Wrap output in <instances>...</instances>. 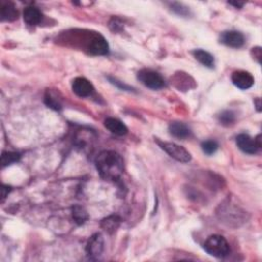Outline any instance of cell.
Wrapping results in <instances>:
<instances>
[{
    "mask_svg": "<svg viewBox=\"0 0 262 262\" xmlns=\"http://www.w3.org/2000/svg\"><path fill=\"white\" fill-rule=\"evenodd\" d=\"M95 166L102 178L109 181L119 180L123 174L122 157L114 151H104L95 159Z\"/></svg>",
    "mask_w": 262,
    "mask_h": 262,
    "instance_id": "cell-1",
    "label": "cell"
},
{
    "mask_svg": "<svg viewBox=\"0 0 262 262\" xmlns=\"http://www.w3.org/2000/svg\"><path fill=\"white\" fill-rule=\"evenodd\" d=\"M85 51L93 56H106L109 54V44L105 37L99 33H82Z\"/></svg>",
    "mask_w": 262,
    "mask_h": 262,
    "instance_id": "cell-2",
    "label": "cell"
},
{
    "mask_svg": "<svg viewBox=\"0 0 262 262\" xmlns=\"http://www.w3.org/2000/svg\"><path fill=\"white\" fill-rule=\"evenodd\" d=\"M245 211L232 202L220 204L217 211V215L220 220L228 223L229 226H232V223H235V226H239L240 222H245Z\"/></svg>",
    "mask_w": 262,
    "mask_h": 262,
    "instance_id": "cell-3",
    "label": "cell"
},
{
    "mask_svg": "<svg viewBox=\"0 0 262 262\" xmlns=\"http://www.w3.org/2000/svg\"><path fill=\"white\" fill-rule=\"evenodd\" d=\"M204 250L211 256L223 258L230 253V245L222 235H210L204 244Z\"/></svg>",
    "mask_w": 262,
    "mask_h": 262,
    "instance_id": "cell-4",
    "label": "cell"
},
{
    "mask_svg": "<svg viewBox=\"0 0 262 262\" xmlns=\"http://www.w3.org/2000/svg\"><path fill=\"white\" fill-rule=\"evenodd\" d=\"M137 79L147 88L159 90L165 86V81L161 75L153 70L143 69L137 73Z\"/></svg>",
    "mask_w": 262,
    "mask_h": 262,
    "instance_id": "cell-5",
    "label": "cell"
},
{
    "mask_svg": "<svg viewBox=\"0 0 262 262\" xmlns=\"http://www.w3.org/2000/svg\"><path fill=\"white\" fill-rule=\"evenodd\" d=\"M157 144L172 159L181 162V163H189V162L192 160V156L190 152L186 151V149L181 146H178L173 143H166V142H160V141H157Z\"/></svg>",
    "mask_w": 262,
    "mask_h": 262,
    "instance_id": "cell-6",
    "label": "cell"
},
{
    "mask_svg": "<svg viewBox=\"0 0 262 262\" xmlns=\"http://www.w3.org/2000/svg\"><path fill=\"white\" fill-rule=\"evenodd\" d=\"M236 145L245 154L254 155L261 148V135L258 134L253 139L249 134L242 133L236 136Z\"/></svg>",
    "mask_w": 262,
    "mask_h": 262,
    "instance_id": "cell-7",
    "label": "cell"
},
{
    "mask_svg": "<svg viewBox=\"0 0 262 262\" xmlns=\"http://www.w3.org/2000/svg\"><path fill=\"white\" fill-rule=\"evenodd\" d=\"M104 238L103 234L96 233L87 242L86 245V254L88 258L92 260H96L102 256L104 252Z\"/></svg>",
    "mask_w": 262,
    "mask_h": 262,
    "instance_id": "cell-8",
    "label": "cell"
},
{
    "mask_svg": "<svg viewBox=\"0 0 262 262\" xmlns=\"http://www.w3.org/2000/svg\"><path fill=\"white\" fill-rule=\"evenodd\" d=\"M72 89L74 93L79 97H88L94 92L92 83L84 77H77L73 80Z\"/></svg>",
    "mask_w": 262,
    "mask_h": 262,
    "instance_id": "cell-9",
    "label": "cell"
},
{
    "mask_svg": "<svg viewBox=\"0 0 262 262\" xmlns=\"http://www.w3.org/2000/svg\"><path fill=\"white\" fill-rule=\"evenodd\" d=\"M232 82L234 86L242 90H247L251 88L254 84V77L252 76L251 73L247 71H234L232 74Z\"/></svg>",
    "mask_w": 262,
    "mask_h": 262,
    "instance_id": "cell-10",
    "label": "cell"
},
{
    "mask_svg": "<svg viewBox=\"0 0 262 262\" xmlns=\"http://www.w3.org/2000/svg\"><path fill=\"white\" fill-rule=\"evenodd\" d=\"M220 41L229 47L240 48L245 43V37L239 31H226L221 34Z\"/></svg>",
    "mask_w": 262,
    "mask_h": 262,
    "instance_id": "cell-11",
    "label": "cell"
},
{
    "mask_svg": "<svg viewBox=\"0 0 262 262\" xmlns=\"http://www.w3.org/2000/svg\"><path fill=\"white\" fill-rule=\"evenodd\" d=\"M172 81L176 88L179 90H190L196 87L194 79L190 76V75L183 72H179L174 75Z\"/></svg>",
    "mask_w": 262,
    "mask_h": 262,
    "instance_id": "cell-12",
    "label": "cell"
},
{
    "mask_svg": "<svg viewBox=\"0 0 262 262\" xmlns=\"http://www.w3.org/2000/svg\"><path fill=\"white\" fill-rule=\"evenodd\" d=\"M168 130L172 136L176 137V139H179V140L188 139V137H190L192 134V131L189 128V126L185 125L184 123H181V122L170 123Z\"/></svg>",
    "mask_w": 262,
    "mask_h": 262,
    "instance_id": "cell-13",
    "label": "cell"
},
{
    "mask_svg": "<svg viewBox=\"0 0 262 262\" xmlns=\"http://www.w3.org/2000/svg\"><path fill=\"white\" fill-rule=\"evenodd\" d=\"M23 17L25 23L29 25V26H37V25L41 23L43 18L41 11L34 6H28L25 8Z\"/></svg>",
    "mask_w": 262,
    "mask_h": 262,
    "instance_id": "cell-14",
    "label": "cell"
},
{
    "mask_svg": "<svg viewBox=\"0 0 262 262\" xmlns=\"http://www.w3.org/2000/svg\"><path fill=\"white\" fill-rule=\"evenodd\" d=\"M0 17L3 22H14L19 18V11L12 2H1Z\"/></svg>",
    "mask_w": 262,
    "mask_h": 262,
    "instance_id": "cell-15",
    "label": "cell"
},
{
    "mask_svg": "<svg viewBox=\"0 0 262 262\" xmlns=\"http://www.w3.org/2000/svg\"><path fill=\"white\" fill-rule=\"evenodd\" d=\"M105 127L112 133L119 136L125 135L128 132V128L126 127L125 124L116 118H107L105 120Z\"/></svg>",
    "mask_w": 262,
    "mask_h": 262,
    "instance_id": "cell-16",
    "label": "cell"
},
{
    "mask_svg": "<svg viewBox=\"0 0 262 262\" xmlns=\"http://www.w3.org/2000/svg\"><path fill=\"white\" fill-rule=\"evenodd\" d=\"M193 55L199 63H201L203 66L209 69L214 68L215 59H214V57L212 56L210 53L204 51V49H196V51L193 52Z\"/></svg>",
    "mask_w": 262,
    "mask_h": 262,
    "instance_id": "cell-17",
    "label": "cell"
},
{
    "mask_svg": "<svg viewBox=\"0 0 262 262\" xmlns=\"http://www.w3.org/2000/svg\"><path fill=\"white\" fill-rule=\"evenodd\" d=\"M121 218L118 215H110L101 222V228L108 233H114L120 227Z\"/></svg>",
    "mask_w": 262,
    "mask_h": 262,
    "instance_id": "cell-18",
    "label": "cell"
},
{
    "mask_svg": "<svg viewBox=\"0 0 262 262\" xmlns=\"http://www.w3.org/2000/svg\"><path fill=\"white\" fill-rule=\"evenodd\" d=\"M72 216H73L74 221L76 222L78 226H82V224H84L89 218V215L88 213H87V211L81 206L73 207Z\"/></svg>",
    "mask_w": 262,
    "mask_h": 262,
    "instance_id": "cell-19",
    "label": "cell"
},
{
    "mask_svg": "<svg viewBox=\"0 0 262 262\" xmlns=\"http://www.w3.org/2000/svg\"><path fill=\"white\" fill-rule=\"evenodd\" d=\"M44 102L46 104V106H48L49 108H52L56 111H59L61 110V102L60 99L58 97L57 93L54 92L53 90H47L44 96Z\"/></svg>",
    "mask_w": 262,
    "mask_h": 262,
    "instance_id": "cell-20",
    "label": "cell"
},
{
    "mask_svg": "<svg viewBox=\"0 0 262 262\" xmlns=\"http://www.w3.org/2000/svg\"><path fill=\"white\" fill-rule=\"evenodd\" d=\"M21 159V155L16 152H3L1 155V166L2 168L16 163Z\"/></svg>",
    "mask_w": 262,
    "mask_h": 262,
    "instance_id": "cell-21",
    "label": "cell"
},
{
    "mask_svg": "<svg viewBox=\"0 0 262 262\" xmlns=\"http://www.w3.org/2000/svg\"><path fill=\"white\" fill-rule=\"evenodd\" d=\"M218 120L221 125L231 126L235 122V115L233 111L226 110V111L221 112V114L218 116Z\"/></svg>",
    "mask_w": 262,
    "mask_h": 262,
    "instance_id": "cell-22",
    "label": "cell"
},
{
    "mask_svg": "<svg viewBox=\"0 0 262 262\" xmlns=\"http://www.w3.org/2000/svg\"><path fill=\"white\" fill-rule=\"evenodd\" d=\"M201 147H202V151L206 155L211 156V155H213V154L216 153L219 146H218V144L215 141H205V142L202 143Z\"/></svg>",
    "mask_w": 262,
    "mask_h": 262,
    "instance_id": "cell-23",
    "label": "cell"
},
{
    "mask_svg": "<svg viewBox=\"0 0 262 262\" xmlns=\"http://www.w3.org/2000/svg\"><path fill=\"white\" fill-rule=\"evenodd\" d=\"M170 8L173 12H175L178 16H182V17H186L190 15V9L189 7L184 6L182 3H178V2H172L169 3Z\"/></svg>",
    "mask_w": 262,
    "mask_h": 262,
    "instance_id": "cell-24",
    "label": "cell"
},
{
    "mask_svg": "<svg viewBox=\"0 0 262 262\" xmlns=\"http://www.w3.org/2000/svg\"><path fill=\"white\" fill-rule=\"evenodd\" d=\"M108 79L110 80V82H111L112 84H114V85H116L117 87H119V88H120L121 90H125V91H133V88H132L131 86H129V85L125 84V83H123V82L119 81V80H118V79H116V78H113V77L109 76V77H108Z\"/></svg>",
    "mask_w": 262,
    "mask_h": 262,
    "instance_id": "cell-25",
    "label": "cell"
},
{
    "mask_svg": "<svg viewBox=\"0 0 262 262\" xmlns=\"http://www.w3.org/2000/svg\"><path fill=\"white\" fill-rule=\"evenodd\" d=\"M110 28H111L112 31L119 32V31H121L123 29V26H122V24L120 23V21L118 19L113 18L110 22Z\"/></svg>",
    "mask_w": 262,
    "mask_h": 262,
    "instance_id": "cell-26",
    "label": "cell"
},
{
    "mask_svg": "<svg viewBox=\"0 0 262 262\" xmlns=\"http://www.w3.org/2000/svg\"><path fill=\"white\" fill-rule=\"evenodd\" d=\"M252 54L254 56V58L258 61V64H261V58H262V54H261V47L257 46V47H253L252 48Z\"/></svg>",
    "mask_w": 262,
    "mask_h": 262,
    "instance_id": "cell-27",
    "label": "cell"
},
{
    "mask_svg": "<svg viewBox=\"0 0 262 262\" xmlns=\"http://www.w3.org/2000/svg\"><path fill=\"white\" fill-rule=\"evenodd\" d=\"M11 191V188L8 185H2V188H1V199H2V202L5 200V198L8 196L9 192Z\"/></svg>",
    "mask_w": 262,
    "mask_h": 262,
    "instance_id": "cell-28",
    "label": "cell"
},
{
    "mask_svg": "<svg viewBox=\"0 0 262 262\" xmlns=\"http://www.w3.org/2000/svg\"><path fill=\"white\" fill-rule=\"evenodd\" d=\"M231 5H233L235 8H242L245 4V2H236V1H231L229 2Z\"/></svg>",
    "mask_w": 262,
    "mask_h": 262,
    "instance_id": "cell-29",
    "label": "cell"
},
{
    "mask_svg": "<svg viewBox=\"0 0 262 262\" xmlns=\"http://www.w3.org/2000/svg\"><path fill=\"white\" fill-rule=\"evenodd\" d=\"M254 103H255V105H256V109H257V111L260 112V111H261V101H260V98H256Z\"/></svg>",
    "mask_w": 262,
    "mask_h": 262,
    "instance_id": "cell-30",
    "label": "cell"
}]
</instances>
